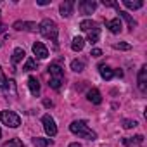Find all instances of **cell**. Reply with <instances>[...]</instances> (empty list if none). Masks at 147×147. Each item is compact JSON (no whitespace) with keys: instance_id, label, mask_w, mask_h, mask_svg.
<instances>
[{"instance_id":"cell-1","label":"cell","mask_w":147,"mask_h":147,"mask_svg":"<svg viewBox=\"0 0 147 147\" xmlns=\"http://www.w3.org/2000/svg\"><path fill=\"white\" fill-rule=\"evenodd\" d=\"M38 30H40V33H42V36H43V38H47V40H50V42L54 43V47H55V49L59 47V43H57L59 26H57V23H55V21H52V19H43V21L38 24Z\"/></svg>"},{"instance_id":"cell-2","label":"cell","mask_w":147,"mask_h":147,"mask_svg":"<svg viewBox=\"0 0 147 147\" xmlns=\"http://www.w3.org/2000/svg\"><path fill=\"white\" fill-rule=\"evenodd\" d=\"M69 130H71V133H75V135H78V137H82V138H87V140H95L97 138V133L87 125V121H83V119H76V121H73L71 125H69Z\"/></svg>"},{"instance_id":"cell-3","label":"cell","mask_w":147,"mask_h":147,"mask_svg":"<svg viewBox=\"0 0 147 147\" xmlns=\"http://www.w3.org/2000/svg\"><path fill=\"white\" fill-rule=\"evenodd\" d=\"M47 75H49V87L54 90H59L64 82V69L59 64H50L47 67Z\"/></svg>"},{"instance_id":"cell-4","label":"cell","mask_w":147,"mask_h":147,"mask_svg":"<svg viewBox=\"0 0 147 147\" xmlns=\"http://www.w3.org/2000/svg\"><path fill=\"white\" fill-rule=\"evenodd\" d=\"M0 121H2L5 126H9V128H18L21 125L19 114H16L14 111H7V109L0 113Z\"/></svg>"},{"instance_id":"cell-5","label":"cell","mask_w":147,"mask_h":147,"mask_svg":"<svg viewBox=\"0 0 147 147\" xmlns=\"http://www.w3.org/2000/svg\"><path fill=\"white\" fill-rule=\"evenodd\" d=\"M42 123H43V130L47 131L49 137H55L57 135V125H55V121H54V118L50 114H43Z\"/></svg>"},{"instance_id":"cell-6","label":"cell","mask_w":147,"mask_h":147,"mask_svg":"<svg viewBox=\"0 0 147 147\" xmlns=\"http://www.w3.org/2000/svg\"><path fill=\"white\" fill-rule=\"evenodd\" d=\"M137 83H138V90L142 94L147 92V66L144 64L138 71V76H137Z\"/></svg>"},{"instance_id":"cell-7","label":"cell","mask_w":147,"mask_h":147,"mask_svg":"<svg viewBox=\"0 0 147 147\" xmlns=\"http://www.w3.org/2000/svg\"><path fill=\"white\" fill-rule=\"evenodd\" d=\"M78 9L82 14H92L95 9H97V2H94V0H82V2L78 4Z\"/></svg>"},{"instance_id":"cell-8","label":"cell","mask_w":147,"mask_h":147,"mask_svg":"<svg viewBox=\"0 0 147 147\" xmlns=\"http://www.w3.org/2000/svg\"><path fill=\"white\" fill-rule=\"evenodd\" d=\"M12 28L18 31H36L38 26H36V23H31V21H16Z\"/></svg>"},{"instance_id":"cell-9","label":"cell","mask_w":147,"mask_h":147,"mask_svg":"<svg viewBox=\"0 0 147 147\" xmlns=\"http://www.w3.org/2000/svg\"><path fill=\"white\" fill-rule=\"evenodd\" d=\"M73 9H75V2L73 0H66V2H62L59 5V12L62 18H69L73 14Z\"/></svg>"},{"instance_id":"cell-10","label":"cell","mask_w":147,"mask_h":147,"mask_svg":"<svg viewBox=\"0 0 147 147\" xmlns=\"http://www.w3.org/2000/svg\"><path fill=\"white\" fill-rule=\"evenodd\" d=\"M106 28H107L111 33H114V35L121 33V28H123V24H121V19H119V18H114V19H109V21H106Z\"/></svg>"},{"instance_id":"cell-11","label":"cell","mask_w":147,"mask_h":147,"mask_svg":"<svg viewBox=\"0 0 147 147\" xmlns=\"http://www.w3.org/2000/svg\"><path fill=\"white\" fill-rule=\"evenodd\" d=\"M33 54L36 55V59H47L49 57V50H47V47L42 42L33 43Z\"/></svg>"},{"instance_id":"cell-12","label":"cell","mask_w":147,"mask_h":147,"mask_svg":"<svg viewBox=\"0 0 147 147\" xmlns=\"http://www.w3.org/2000/svg\"><path fill=\"white\" fill-rule=\"evenodd\" d=\"M87 99H88V102H92V104H95V106L102 104V95H100V92H99L97 88H90V90L87 92Z\"/></svg>"},{"instance_id":"cell-13","label":"cell","mask_w":147,"mask_h":147,"mask_svg":"<svg viewBox=\"0 0 147 147\" xmlns=\"http://www.w3.org/2000/svg\"><path fill=\"white\" fill-rule=\"evenodd\" d=\"M28 87H30V92H31V95H35V97H38L40 95V82L36 80V76H30L28 78Z\"/></svg>"},{"instance_id":"cell-14","label":"cell","mask_w":147,"mask_h":147,"mask_svg":"<svg viewBox=\"0 0 147 147\" xmlns=\"http://www.w3.org/2000/svg\"><path fill=\"white\" fill-rule=\"evenodd\" d=\"M24 55H26L24 49H21V47L14 49V52H12V64H14V66H16V64H19V62L24 59Z\"/></svg>"},{"instance_id":"cell-15","label":"cell","mask_w":147,"mask_h":147,"mask_svg":"<svg viewBox=\"0 0 147 147\" xmlns=\"http://www.w3.org/2000/svg\"><path fill=\"white\" fill-rule=\"evenodd\" d=\"M99 71H100V76H102L104 80H111V78L114 76V71H113L109 66H106V64H100V66H99Z\"/></svg>"},{"instance_id":"cell-16","label":"cell","mask_w":147,"mask_h":147,"mask_svg":"<svg viewBox=\"0 0 147 147\" xmlns=\"http://www.w3.org/2000/svg\"><path fill=\"white\" fill-rule=\"evenodd\" d=\"M83 47H85V40H83L82 36H75V38H73V42H71V49L75 50V52H82Z\"/></svg>"},{"instance_id":"cell-17","label":"cell","mask_w":147,"mask_h":147,"mask_svg":"<svg viewBox=\"0 0 147 147\" xmlns=\"http://www.w3.org/2000/svg\"><path fill=\"white\" fill-rule=\"evenodd\" d=\"M52 144H54L52 138H42V137H35V138H33V145H35V147H49V145H52Z\"/></svg>"},{"instance_id":"cell-18","label":"cell","mask_w":147,"mask_h":147,"mask_svg":"<svg viewBox=\"0 0 147 147\" xmlns=\"http://www.w3.org/2000/svg\"><path fill=\"white\" fill-rule=\"evenodd\" d=\"M118 11H119V7H118ZM119 16H121V18H123V19H125V21L128 23V28H130V30L133 31V28L137 26V21H135V19H133V18H131V16H130L128 12H125V11H119Z\"/></svg>"},{"instance_id":"cell-19","label":"cell","mask_w":147,"mask_h":147,"mask_svg":"<svg viewBox=\"0 0 147 147\" xmlns=\"http://www.w3.org/2000/svg\"><path fill=\"white\" fill-rule=\"evenodd\" d=\"M94 28H97V23L95 21H92V19H85V21H82L80 23V30L82 31H85V33H88L90 30H94Z\"/></svg>"},{"instance_id":"cell-20","label":"cell","mask_w":147,"mask_h":147,"mask_svg":"<svg viewBox=\"0 0 147 147\" xmlns=\"http://www.w3.org/2000/svg\"><path fill=\"white\" fill-rule=\"evenodd\" d=\"M87 38H88V42L94 45V43H97L99 42V38H100V30L99 28H94V30H90L88 33H87Z\"/></svg>"},{"instance_id":"cell-21","label":"cell","mask_w":147,"mask_h":147,"mask_svg":"<svg viewBox=\"0 0 147 147\" xmlns=\"http://www.w3.org/2000/svg\"><path fill=\"white\" fill-rule=\"evenodd\" d=\"M123 5L126 7V9H140L142 5H144V2H142V0H133V2H131V0H123Z\"/></svg>"},{"instance_id":"cell-22","label":"cell","mask_w":147,"mask_h":147,"mask_svg":"<svg viewBox=\"0 0 147 147\" xmlns=\"http://www.w3.org/2000/svg\"><path fill=\"white\" fill-rule=\"evenodd\" d=\"M71 69L73 71H76V73H82L83 69H85V61H82V59H75L71 62Z\"/></svg>"},{"instance_id":"cell-23","label":"cell","mask_w":147,"mask_h":147,"mask_svg":"<svg viewBox=\"0 0 147 147\" xmlns=\"http://www.w3.org/2000/svg\"><path fill=\"white\" fill-rule=\"evenodd\" d=\"M36 67H38L36 59H28V61H26V64L23 66V71H33V69H36Z\"/></svg>"},{"instance_id":"cell-24","label":"cell","mask_w":147,"mask_h":147,"mask_svg":"<svg viewBox=\"0 0 147 147\" xmlns=\"http://www.w3.org/2000/svg\"><path fill=\"white\" fill-rule=\"evenodd\" d=\"M133 142L138 144V145H142V144H144V135H137V137H133V138H125V140H123L125 145H130V144H133Z\"/></svg>"},{"instance_id":"cell-25","label":"cell","mask_w":147,"mask_h":147,"mask_svg":"<svg viewBox=\"0 0 147 147\" xmlns=\"http://www.w3.org/2000/svg\"><path fill=\"white\" fill-rule=\"evenodd\" d=\"M2 147H26V145H24L19 138H11V140H9V142H5Z\"/></svg>"},{"instance_id":"cell-26","label":"cell","mask_w":147,"mask_h":147,"mask_svg":"<svg viewBox=\"0 0 147 147\" xmlns=\"http://www.w3.org/2000/svg\"><path fill=\"white\" fill-rule=\"evenodd\" d=\"M5 92H11L12 95H16V94H18V90H16V83H14V80H7V88H5Z\"/></svg>"},{"instance_id":"cell-27","label":"cell","mask_w":147,"mask_h":147,"mask_svg":"<svg viewBox=\"0 0 147 147\" xmlns=\"http://www.w3.org/2000/svg\"><path fill=\"white\" fill-rule=\"evenodd\" d=\"M113 47L118 49V50H130V49H131V45H130V43H125V42H118V43H114Z\"/></svg>"},{"instance_id":"cell-28","label":"cell","mask_w":147,"mask_h":147,"mask_svg":"<svg viewBox=\"0 0 147 147\" xmlns=\"http://www.w3.org/2000/svg\"><path fill=\"white\" fill-rule=\"evenodd\" d=\"M0 88H2V90L7 88V80H5V75L2 71V66H0Z\"/></svg>"},{"instance_id":"cell-29","label":"cell","mask_w":147,"mask_h":147,"mask_svg":"<svg viewBox=\"0 0 147 147\" xmlns=\"http://www.w3.org/2000/svg\"><path fill=\"white\" fill-rule=\"evenodd\" d=\"M137 125H138V123H137L135 119H123V128H126V130H128V128H135Z\"/></svg>"},{"instance_id":"cell-30","label":"cell","mask_w":147,"mask_h":147,"mask_svg":"<svg viewBox=\"0 0 147 147\" xmlns=\"http://www.w3.org/2000/svg\"><path fill=\"white\" fill-rule=\"evenodd\" d=\"M90 55H92V57H100V55H102V50H100V49H92Z\"/></svg>"},{"instance_id":"cell-31","label":"cell","mask_w":147,"mask_h":147,"mask_svg":"<svg viewBox=\"0 0 147 147\" xmlns=\"http://www.w3.org/2000/svg\"><path fill=\"white\" fill-rule=\"evenodd\" d=\"M102 5H106V7H118V4L111 2V0H102Z\"/></svg>"},{"instance_id":"cell-32","label":"cell","mask_w":147,"mask_h":147,"mask_svg":"<svg viewBox=\"0 0 147 147\" xmlns=\"http://www.w3.org/2000/svg\"><path fill=\"white\" fill-rule=\"evenodd\" d=\"M38 5H49L50 2H49V0H38V2H36Z\"/></svg>"},{"instance_id":"cell-33","label":"cell","mask_w":147,"mask_h":147,"mask_svg":"<svg viewBox=\"0 0 147 147\" xmlns=\"http://www.w3.org/2000/svg\"><path fill=\"white\" fill-rule=\"evenodd\" d=\"M114 76H119V78H123V71H121V69H116V71H114Z\"/></svg>"},{"instance_id":"cell-34","label":"cell","mask_w":147,"mask_h":147,"mask_svg":"<svg viewBox=\"0 0 147 147\" xmlns=\"http://www.w3.org/2000/svg\"><path fill=\"white\" fill-rule=\"evenodd\" d=\"M43 104H45V107H52V106H54L52 100H43Z\"/></svg>"},{"instance_id":"cell-35","label":"cell","mask_w":147,"mask_h":147,"mask_svg":"<svg viewBox=\"0 0 147 147\" xmlns=\"http://www.w3.org/2000/svg\"><path fill=\"white\" fill-rule=\"evenodd\" d=\"M69 147H82V144H78V142H73V144H69Z\"/></svg>"},{"instance_id":"cell-36","label":"cell","mask_w":147,"mask_h":147,"mask_svg":"<svg viewBox=\"0 0 147 147\" xmlns=\"http://www.w3.org/2000/svg\"><path fill=\"white\" fill-rule=\"evenodd\" d=\"M4 30H5V26H4V24H0V33H4Z\"/></svg>"},{"instance_id":"cell-37","label":"cell","mask_w":147,"mask_h":147,"mask_svg":"<svg viewBox=\"0 0 147 147\" xmlns=\"http://www.w3.org/2000/svg\"><path fill=\"white\" fill-rule=\"evenodd\" d=\"M0 138H2V128H0Z\"/></svg>"}]
</instances>
